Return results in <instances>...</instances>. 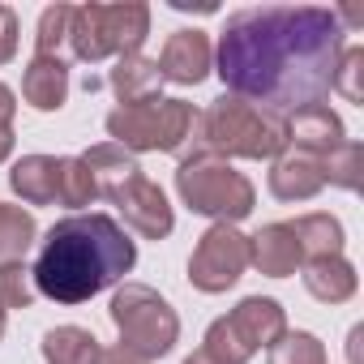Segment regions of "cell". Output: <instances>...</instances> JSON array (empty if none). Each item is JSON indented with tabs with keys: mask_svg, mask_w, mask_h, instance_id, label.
<instances>
[{
	"mask_svg": "<svg viewBox=\"0 0 364 364\" xmlns=\"http://www.w3.org/2000/svg\"><path fill=\"white\" fill-rule=\"evenodd\" d=\"M343 52L347 26L334 9L266 5L228 18L215 48V73L228 95L287 120L330 95Z\"/></svg>",
	"mask_w": 364,
	"mask_h": 364,
	"instance_id": "cell-1",
	"label": "cell"
},
{
	"mask_svg": "<svg viewBox=\"0 0 364 364\" xmlns=\"http://www.w3.org/2000/svg\"><path fill=\"white\" fill-rule=\"evenodd\" d=\"M137 262V245L112 215H69L48 228L35 257V291L56 304H82L116 287Z\"/></svg>",
	"mask_w": 364,
	"mask_h": 364,
	"instance_id": "cell-2",
	"label": "cell"
},
{
	"mask_svg": "<svg viewBox=\"0 0 364 364\" xmlns=\"http://www.w3.org/2000/svg\"><path fill=\"white\" fill-rule=\"evenodd\" d=\"M193 154H236V159H279L287 150V120L270 116L236 95H219L193 124Z\"/></svg>",
	"mask_w": 364,
	"mask_h": 364,
	"instance_id": "cell-3",
	"label": "cell"
},
{
	"mask_svg": "<svg viewBox=\"0 0 364 364\" xmlns=\"http://www.w3.org/2000/svg\"><path fill=\"white\" fill-rule=\"evenodd\" d=\"M176 193L193 215H206L215 223H240L253 215V185L249 176H240L228 159H215V154H189L176 171Z\"/></svg>",
	"mask_w": 364,
	"mask_h": 364,
	"instance_id": "cell-4",
	"label": "cell"
},
{
	"mask_svg": "<svg viewBox=\"0 0 364 364\" xmlns=\"http://www.w3.org/2000/svg\"><path fill=\"white\" fill-rule=\"evenodd\" d=\"M150 35V5H73L69 52L82 65H99L107 56H133Z\"/></svg>",
	"mask_w": 364,
	"mask_h": 364,
	"instance_id": "cell-5",
	"label": "cell"
},
{
	"mask_svg": "<svg viewBox=\"0 0 364 364\" xmlns=\"http://www.w3.org/2000/svg\"><path fill=\"white\" fill-rule=\"evenodd\" d=\"M193 124H198V112L193 103L185 99H146V103H133V107H116L107 116V133L116 146H124L129 154H146V150H159V154H180L193 137Z\"/></svg>",
	"mask_w": 364,
	"mask_h": 364,
	"instance_id": "cell-6",
	"label": "cell"
},
{
	"mask_svg": "<svg viewBox=\"0 0 364 364\" xmlns=\"http://www.w3.org/2000/svg\"><path fill=\"white\" fill-rule=\"evenodd\" d=\"M112 326L120 334V351L137 360H163L180 338L176 309L146 283H124L112 296Z\"/></svg>",
	"mask_w": 364,
	"mask_h": 364,
	"instance_id": "cell-7",
	"label": "cell"
},
{
	"mask_svg": "<svg viewBox=\"0 0 364 364\" xmlns=\"http://www.w3.org/2000/svg\"><path fill=\"white\" fill-rule=\"evenodd\" d=\"M245 270H249V236L232 223H215L189 257V283L206 296L236 287Z\"/></svg>",
	"mask_w": 364,
	"mask_h": 364,
	"instance_id": "cell-8",
	"label": "cell"
},
{
	"mask_svg": "<svg viewBox=\"0 0 364 364\" xmlns=\"http://www.w3.org/2000/svg\"><path fill=\"white\" fill-rule=\"evenodd\" d=\"M112 206L124 215V223H129L141 240H163V236H171V228H176V215H171L163 189L154 185V180H146V176H133L129 185L112 198Z\"/></svg>",
	"mask_w": 364,
	"mask_h": 364,
	"instance_id": "cell-9",
	"label": "cell"
},
{
	"mask_svg": "<svg viewBox=\"0 0 364 364\" xmlns=\"http://www.w3.org/2000/svg\"><path fill=\"white\" fill-rule=\"evenodd\" d=\"M154 65H159V77H163V82L198 86V82H206V73L215 69V43H210L206 31H176V35L163 43V56H159Z\"/></svg>",
	"mask_w": 364,
	"mask_h": 364,
	"instance_id": "cell-10",
	"label": "cell"
},
{
	"mask_svg": "<svg viewBox=\"0 0 364 364\" xmlns=\"http://www.w3.org/2000/svg\"><path fill=\"white\" fill-rule=\"evenodd\" d=\"M223 321H228V330L236 334V343H240L249 355H257L262 347H274V343L287 334V313H283V304L270 300V296H249V300H240Z\"/></svg>",
	"mask_w": 364,
	"mask_h": 364,
	"instance_id": "cell-11",
	"label": "cell"
},
{
	"mask_svg": "<svg viewBox=\"0 0 364 364\" xmlns=\"http://www.w3.org/2000/svg\"><path fill=\"white\" fill-rule=\"evenodd\" d=\"M326 189V167H321V154H309V150H296L287 146L274 167H270V193L279 202H309Z\"/></svg>",
	"mask_w": 364,
	"mask_h": 364,
	"instance_id": "cell-12",
	"label": "cell"
},
{
	"mask_svg": "<svg viewBox=\"0 0 364 364\" xmlns=\"http://www.w3.org/2000/svg\"><path fill=\"white\" fill-rule=\"evenodd\" d=\"M60 180H65V159L52 154H22L9 171V189L26 206H56L60 202Z\"/></svg>",
	"mask_w": 364,
	"mask_h": 364,
	"instance_id": "cell-13",
	"label": "cell"
},
{
	"mask_svg": "<svg viewBox=\"0 0 364 364\" xmlns=\"http://www.w3.org/2000/svg\"><path fill=\"white\" fill-rule=\"evenodd\" d=\"M343 141H347V129L326 103H313V107H300V112L287 116V146H296V150L330 154Z\"/></svg>",
	"mask_w": 364,
	"mask_h": 364,
	"instance_id": "cell-14",
	"label": "cell"
},
{
	"mask_svg": "<svg viewBox=\"0 0 364 364\" xmlns=\"http://www.w3.org/2000/svg\"><path fill=\"white\" fill-rule=\"evenodd\" d=\"M249 266H257L266 279H287L300 266V245L291 236V223H266L257 236H249Z\"/></svg>",
	"mask_w": 364,
	"mask_h": 364,
	"instance_id": "cell-15",
	"label": "cell"
},
{
	"mask_svg": "<svg viewBox=\"0 0 364 364\" xmlns=\"http://www.w3.org/2000/svg\"><path fill=\"white\" fill-rule=\"evenodd\" d=\"M82 163H86V171H90V180H95V193L99 198H116L133 176H141V167H137V154H129L124 146H116V141H99V146H90L86 154H77Z\"/></svg>",
	"mask_w": 364,
	"mask_h": 364,
	"instance_id": "cell-16",
	"label": "cell"
},
{
	"mask_svg": "<svg viewBox=\"0 0 364 364\" xmlns=\"http://www.w3.org/2000/svg\"><path fill=\"white\" fill-rule=\"evenodd\" d=\"M22 99L35 112H60L69 99V65L60 56H35L22 73Z\"/></svg>",
	"mask_w": 364,
	"mask_h": 364,
	"instance_id": "cell-17",
	"label": "cell"
},
{
	"mask_svg": "<svg viewBox=\"0 0 364 364\" xmlns=\"http://www.w3.org/2000/svg\"><path fill=\"white\" fill-rule=\"evenodd\" d=\"M107 86L116 90L120 107H133V103L159 99V86H163V77H159V65H154L150 56L133 52V56H120V60H116V69L107 73Z\"/></svg>",
	"mask_w": 364,
	"mask_h": 364,
	"instance_id": "cell-18",
	"label": "cell"
},
{
	"mask_svg": "<svg viewBox=\"0 0 364 364\" xmlns=\"http://www.w3.org/2000/svg\"><path fill=\"white\" fill-rule=\"evenodd\" d=\"M355 266L338 253V257H317V262H304V287L313 300L321 304H343L355 296Z\"/></svg>",
	"mask_w": 364,
	"mask_h": 364,
	"instance_id": "cell-19",
	"label": "cell"
},
{
	"mask_svg": "<svg viewBox=\"0 0 364 364\" xmlns=\"http://www.w3.org/2000/svg\"><path fill=\"white\" fill-rule=\"evenodd\" d=\"M291 236L300 245V262H317V257H338L343 253V223L334 215H300L291 223Z\"/></svg>",
	"mask_w": 364,
	"mask_h": 364,
	"instance_id": "cell-20",
	"label": "cell"
},
{
	"mask_svg": "<svg viewBox=\"0 0 364 364\" xmlns=\"http://www.w3.org/2000/svg\"><path fill=\"white\" fill-rule=\"evenodd\" d=\"M99 338L82 326H56L43 334V360L48 364H95L99 360Z\"/></svg>",
	"mask_w": 364,
	"mask_h": 364,
	"instance_id": "cell-21",
	"label": "cell"
},
{
	"mask_svg": "<svg viewBox=\"0 0 364 364\" xmlns=\"http://www.w3.org/2000/svg\"><path fill=\"white\" fill-rule=\"evenodd\" d=\"M35 236H39V228H35V215L31 210L0 202V262L22 257L35 245Z\"/></svg>",
	"mask_w": 364,
	"mask_h": 364,
	"instance_id": "cell-22",
	"label": "cell"
},
{
	"mask_svg": "<svg viewBox=\"0 0 364 364\" xmlns=\"http://www.w3.org/2000/svg\"><path fill=\"white\" fill-rule=\"evenodd\" d=\"M321 167H326V185L355 193L360 189V176H364V146L347 137L343 146H334L330 154H321Z\"/></svg>",
	"mask_w": 364,
	"mask_h": 364,
	"instance_id": "cell-23",
	"label": "cell"
},
{
	"mask_svg": "<svg viewBox=\"0 0 364 364\" xmlns=\"http://www.w3.org/2000/svg\"><path fill=\"white\" fill-rule=\"evenodd\" d=\"M35 279H31V266L22 257L14 262H0V309H31L35 304Z\"/></svg>",
	"mask_w": 364,
	"mask_h": 364,
	"instance_id": "cell-24",
	"label": "cell"
},
{
	"mask_svg": "<svg viewBox=\"0 0 364 364\" xmlns=\"http://www.w3.org/2000/svg\"><path fill=\"white\" fill-rule=\"evenodd\" d=\"M266 364H326V347L317 334L309 330H287L274 347H270V360Z\"/></svg>",
	"mask_w": 364,
	"mask_h": 364,
	"instance_id": "cell-25",
	"label": "cell"
},
{
	"mask_svg": "<svg viewBox=\"0 0 364 364\" xmlns=\"http://www.w3.org/2000/svg\"><path fill=\"white\" fill-rule=\"evenodd\" d=\"M69 22H73V5H48L39 18L35 56H60V48H69Z\"/></svg>",
	"mask_w": 364,
	"mask_h": 364,
	"instance_id": "cell-26",
	"label": "cell"
},
{
	"mask_svg": "<svg viewBox=\"0 0 364 364\" xmlns=\"http://www.w3.org/2000/svg\"><path fill=\"white\" fill-rule=\"evenodd\" d=\"M99 193H95V180H90V171H86V163L82 159H65V180H60V206H73V210H82V206H90Z\"/></svg>",
	"mask_w": 364,
	"mask_h": 364,
	"instance_id": "cell-27",
	"label": "cell"
},
{
	"mask_svg": "<svg viewBox=\"0 0 364 364\" xmlns=\"http://www.w3.org/2000/svg\"><path fill=\"white\" fill-rule=\"evenodd\" d=\"M360 73H364V48H347L338 69H334V86L347 103H364V90H360Z\"/></svg>",
	"mask_w": 364,
	"mask_h": 364,
	"instance_id": "cell-28",
	"label": "cell"
},
{
	"mask_svg": "<svg viewBox=\"0 0 364 364\" xmlns=\"http://www.w3.org/2000/svg\"><path fill=\"white\" fill-rule=\"evenodd\" d=\"M14 56H18V14L0 5V65H9Z\"/></svg>",
	"mask_w": 364,
	"mask_h": 364,
	"instance_id": "cell-29",
	"label": "cell"
},
{
	"mask_svg": "<svg viewBox=\"0 0 364 364\" xmlns=\"http://www.w3.org/2000/svg\"><path fill=\"white\" fill-rule=\"evenodd\" d=\"M14 112H18V95L0 82V124H14Z\"/></svg>",
	"mask_w": 364,
	"mask_h": 364,
	"instance_id": "cell-30",
	"label": "cell"
},
{
	"mask_svg": "<svg viewBox=\"0 0 364 364\" xmlns=\"http://www.w3.org/2000/svg\"><path fill=\"white\" fill-rule=\"evenodd\" d=\"M95 364H146V360H137V355H129V351H120V347H107V351H99Z\"/></svg>",
	"mask_w": 364,
	"mask_h": 364,
	"instance_id": "cell-31",
	"label": "cell"
},
{
	"mask_svg": "<svg viewBox=\"0 0 364 364\" xmlns=\"http://www.w3.org/2000/svg\"><path fill=\"white\" fill-rule=\"evenodd\" d=\"M14 154V129L9 124H0V163H5Z\"/></svg>",
	"mask_w": 364,
	"mask_h": 364,
	"instance_id": "cell-32",
	"label": "cell"
},
{
	"mask_svg": "<svg viewBox=\"0 0 364 364\" xmlns=\"http://www.w3.org/2000/svg\"><path fill=\"white\" fill-rule=\"evenodd\" d=\"M360 338H364V330L355 326V330H351V338H347V355H351V364H360Z\"/></svg>",
	"mask_w": 364,
	"mask_h": 364,
	"instance_id": "cell-33",
	"label": "cell"
},
{
	"mask_svg": "<svg viewBox=\"0 0 364 364\" xmlns=\"http://www.w3.org/2000/svg\"><path fill=\"white\" fill-rule=\"evenodd\" d=\"M185 364H223V360H215L210 351H202V347H198V351H193V355H189Z\"/></svg>",
	"mask_w": 364,
	"mask_h": 364,
	"instance_id": "cell-34",
	"label": "cell"
},
{
	"mask_svg": "<svg viewBox=\"0 0 364 364\" xmlns=\"http://www.w3.org/2000/svg\"><path fill=\"white\" fill-rule=\"evenodd\" d=\"M5 321H9V317H5V309H0V338H5Z\"/></svg>",
	"mask_w": 364,
	"mask_h": 364,
	"instance_id": "cell-35",
	"label": "cell"
}]
</instances>
